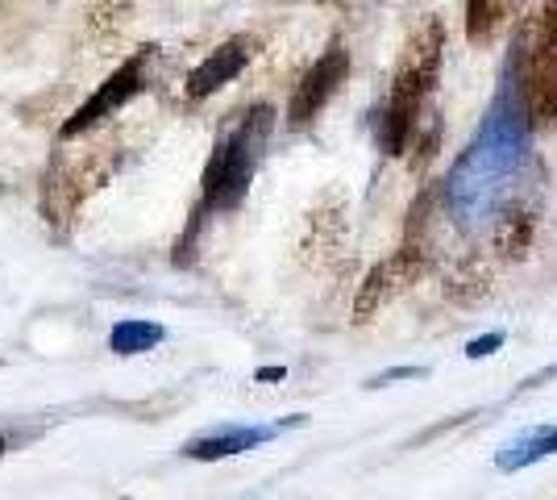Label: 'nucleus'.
Segmentation results:
<instances>
[{
  "label": "nucleus",
  "mask_w": 557,
  "mask_h": 500,
  "mask_svg": "<svg viewBox=\"0 0 557 500\" xmlns=\"http://www.w3.org/2000/svg\"><path fill=\"white\" fill-rule=\"evenodd\" d=\"M529 113H524V100L511 72H504V84L491 100L487 121L479 130V138L466 146V155L458 159V167L449 171L445 180V196H449V209L458 214L466 230H479V225H495V217L504 214V192L508 180L516 175V167L529 150Z\"/></svg>",
  "instance_id": "f257e3e1"
},
{
  "label": "nucleus",
  "mask_w": 557,
  "mask_h": 500,
  "mask_svg": "<svg viewBox=\"0 0 557 500\" xmlns=\"http://www.w3.org/2000/svg\"><path fill=\"white\" fill-rule=\"evenodd\" d=\"M445 59V22L442 17H424V22L408 34V42L399 50V63L392 75V93L379 113V146L383 155H408L412 138L420 130V109L433 96L437 80H442Z\"/></svg>",
  "instance_id": "f03ea898"
},
{
  "label": "nucleus",
  "mask_w": 557,
  "mask_h": 500,
  "mask_svg": "<svg viewBox=\"0 0 557 500\" xmlns=\"http://www.w3.org/2000/svg\"><path fill=\"white\" fill-rule=\"evenodd\" d=\"M275 130V109L255 105L230 130L216 138L209 163H205V192H200V214H230L246 200L250 180H255L262 150Z\"/></svg>",
  "instance_id": "7ed1b4c3"
},
{
  "label": "nucleus",
  "mask_w": 557,
  "mask_h": 500,
  "mask_svg": "<svg viewBox=\"0 0 557 500\" xmlns=\"http://www.w3.org/2000/svg\"><path fill=\"white\" fill-rule=\"evenodd\" d=\"M508 72L520 88L529 125H557V0L520 17L511 34Z\"/></svg>",
  "instance_id": "20e7f679"
},
{
  "label": "nucleus",
  "mask_w": 557,
  "mask_h": 500,
  "mask_svg": "<svg viewBox=\"0 0 557 500\" xmlns=\"http://www.w3.org/2000/svg\"><path fill=\"white\" fill-rule=\"evenodd\" d=\"M429 267V255L417 242H404L395 255H387L383 263H374L367 271V280L358 288V301H354V321H371L379 309H387L404 288H412L424 276Z\"/></svg>",
  "instance_id": "39448f33"
},
{
  "label": "nucleus",
  "mask_w": 557,
  "mask_h": 500,
  "mask_svg": "<svg viewBox=\"0 0 557 500\" xmlns=\"http://www.w3.org/2000/svg\"><path fill=\"white\" fill-rule=\"evenodd\" d=\"M146 63H150V50L141 47L134 50L121 68H116L100 88H96L75 113H71L67 121H63V138H75V134H88L92 125H100L104 118H113L116 109L129 100V96H138L141 93V84H146Z\"/></svg>",
  "instance_id": "423d86ee"
},
{
  "label": "nucleus",
  "mask_w": 557,
  "mask_h": 500,
  "mask_svg": "<svg viewBox=\"0 0 557 500\" xmlns=\"http://www.w3.org/2000/svg\"><path fill=\"white\" fill-rule=\"evenodd\" d=\"M349 80V50L342 38H333L325 50H321V59L304 72V80L296 84V93H292V105H287V121L292 125H308V121L321 118V109H325L333 96L342 93V84Z\"/></svg>",
  "instance_id": "0eeeda50"
},
{
  "label": "nucleus",
  "mask_w": 557,
  "mask_h": 500,
  "mask_svg": "<svg viewBox=\"0 0 557 500\" xmlns=\"http://www.w3.org/2000/svg\"><path fill=\"white\" fill-rule=\"evenodd\" d=\"M255 54H258V38H250V34H237L230 42H221L205 63L191 68V75H187V100H205L216 88H225L230 80H237V75L246 72V63Z\"/></svg>",
  "instance_id": "6e6552de"
},
{
  "label": "nucleus",
  "mask_w": 557,
  "mask_h": 500,
  "mask_svg": "<svg viewBox=\"0 0 557 500\" xmlns=\"http://www.w3.org/2000/svg\"><path fill=\"white\" fill-rule=\"evenodd\" d=\"M278 434V426H225L212 429V434H200L184 447L187 459H200V463H212V459H230V454H246L271 442Z\"/></svg>",
  "instance_id": "1a4fd4ad"
},
{
  "label": "nucleus",
  "mask_w": 557,
  "mask_h": 500,
  "mask_svg": "<svg viewBox=\"0 0 557 500\" xmlns=\"http://www.w3.org/2000/svg\"><path fill=\"white\" fill-rule=\"evenodd\" d=\"M533 234H536V214L529 205H520V200H511L508 209L495 217V225H491V242H495V251L504 259H524L529 246H533Z\"/></svg>",
  "instance_id": "9d476101"
},
{
  "label": "nucleus",
  "mask_w": 557,
  "mask_h": 500,
  "mask_svg": "<svg viewBox=\"0 0 557 500\" xmlns=\"http://www.w3.org/2000/svg\"><path fill=\"white\" fill-rule=\"evenodd\" d=\"M545 454H557V426L529 429L524 438L508 442L504 451L495 454V467L499 472H520V467H533L536 459H545Z\"/></svg>",
  "instance_id": "9b49d317"
},
{
  "label": "nucleus",
  "mask_w": 557,
  "mask_h": 500,
  "mask_svg": "<svg viewBox=\"0 0 557 500\" xmlns=\"http://www.w3.org/2000/svg\"><path fill=\"white\" fill-rule=\"evenodd\" d=\"M159 342H163V326L141 321V317H125V321H116L113 333H109V351H113V355H146V351H154Z\"/></svg>",
  "instance_id": "f8f14e48"
},
{
  "label": "nucleus",
  "mask_w": 557,
  "mask_h": 500,
  "mask_svg": "<svg viewBox=\"0 0 557 500\" xmlns=\"http://www.w3.org/2000/svg\"><path fill=\"white\" fill-rule=\"evenodd\" d=\"M508 4H499V0H470L466 4V38L474 42V47H487L491 38L504 29L508 22Z\"/></svg>",
  "instance_id": "ddd939ff"
},
{
  "label": "nucleus",
  "mask_w": 557,
  "mask_h": 500,
  "mask_svg": "<svg viewBox=\"0 0 557 500\" xmlns=\"http://www.w3.org/2000/svg\"><path fill=\"white\" fill-rule=\"evenodd\" d=\"M487 288H491V271L470 259V263H462L454 276H449V284H445V296H449V301H466V305H470V301L487 296Z\"/></svg>",
  "instance_id": "4468645a"
},
{
  "label": "nucleus",
  "mask_w": 557,
  "mask_h": 500,
  "mask_svg": "<svg viewBox=\"0 0 557 500\" xmlns=\"http://www.w3.org/2000/svg\"><path fill=\"white\" fill-rule=\"evenodd\" d=\"M437 146H442V118L429 113L424 125L417 130V138H412V171H417V175L437 159Z\"/></svg>",
  "instance_id": "2eb2a0df"
},
{
  "label": "nucleus",
  "mask_w": 557,
  "mask_h": 500,
  "mask_svg": "<svg viewBox=\"0 0 557 500\" xmlns=\"http://www.w3.org/2000/svg\"><path fill=\"white\" fill-rule=\"evenodd\" d=\"M504 342H508L504 333H499V330H491V333H483V338H474V342L466 346V358H487V355H495V351H499Z\"/></svg>",
  "instance_id": "dca6fc26"
},
{
  "label": "nucleus",
  "mask_w": 557,
  "mask_h": 500,
  "mask_svg": "<svg viewBox=\"0 0 557 500\" xmlns=\"http://www.w3.org/2000/svg\"><path fill=\"white\" fill-rule=\"evenodd\" d=\"M420 376H429V371H424V367H392V371L374 376L367 388H383V383H395V380H420Z\"/></svg>",
  "instance_id": "f3484780"
},
{
  "label": "nucleus",
  "mask_w": 557,
  "mask_h": 500,
  "mask_svg": "<svg viewBox=\"0 0 557 500\" xmlns=\"http://www.w3.org/2000/svg\"><path fill=\"white\" fill-rule=\"evenodd\" d=\"M283 376H287L283 367H262V371H258V380H283Z\"/></svg>",
  "instance_id": "a211bd4d"
},
{
  "label": "nucleus",
  "mask_w": 557,
  "mask_h": 500,
  "mask_svg": "<svg viewBox=\"0 0 557 500\" xmlns=\"http://www.w3.org/2000/svg\"><path fill=\"white\" fill-rule=\"evenodd\" d=\"M0 454H4V438H0Z\"/></svg>",
  "instance_id": "6ab92c4d"
}]
</instances>
